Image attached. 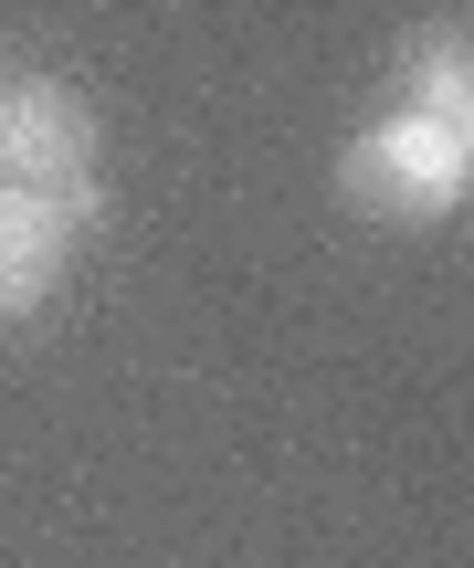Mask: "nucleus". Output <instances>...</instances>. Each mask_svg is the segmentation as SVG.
<instances>
[{
	"instance_id": "obj_1",
	"label": "nucleus",
	"mask_w": 474,
	"mask_h": 568,
	"mask_svg": "<svg viewBox=\"0 0 474 568\" xmlns=\"http://www.w3.org/2000/svg\"><path fill=\"white\" fill-rule=\"evenodd\" d=\"M464 180H474V138L464 126H433V116H380L337 148V201L359 222H454L464 211Z\"/></svg>"
},
{
	"instance_id": "obj_4",
	"label": "nucleus",
	"mask_w": 474,
	"mask_h": 568,
	"mask_svg": "<svg viewBox=\"0 0 474 568\" xmlns=\"http://www.w3.org/2000/svg\"><path fill=\"white\" fill-rule=\"evenodd\" d=\"M412 116L474 138V42H464V21H433V32L412 42Z\"/></svg>"
},
{
	"instance_id": "obj_2",
	"label": "nucleus",
	"mask_w": 474,
	"mask_h": 568,
	"mask_svg": "<svg viewBox=\"0 0 474 568\" xmlns=\"http://www.w3.org/2000/svg\"><path fill=\"white\" fill-rule=\"evenodd\" d=\"M95 105L63 74H21L0 84V180L11 190H63V201H105L95 190Z\"/></svg>"
},
{
	"instance_id": "obj_3",
	"label": "nucleus",
	"mask_w": 474,
	"mask_h": 568,
	"mask_svg": "<svg viewBox=\"0 0 474 568\" xmlns=\"http://www.w3.org/2000/svg\"><path fill=\"white\" fill-rule=\"evenodd\" d=\"M84 222H95V201H63V190H11V180H0V326L32 316V305L63 284Z\"/></svg>"
}]
</instances>
